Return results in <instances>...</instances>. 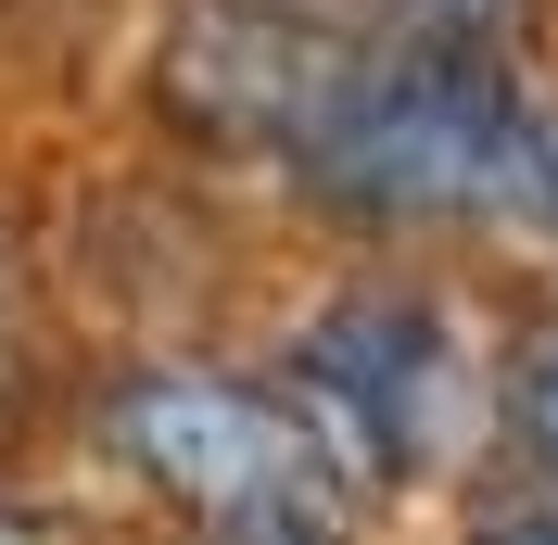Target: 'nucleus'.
Listing matches in <instances>:
<instances>
[{
  "label": "nucleus",
  "mask_w": 558,
  "mask_h": 545,
  "mask_svg": "<svg viewBox=\"0 0 558 545\" xmlns=\"http://www.w3.org/2000/svg\"><path fill=\"white\" fill-rule=\"evenodd\" d=\"M0 545H64L51 520H26V508H0Z\"/></svg>",
  "instance_id": "nucleus-9"
},
{
  "label": "nucleus",
  "mask_w": 558,
  "mask_h": 545,
  "mask_svg": "<svg viewBox=\"0 0 558 545\" xmlns=\"http://www.w3.org/2000/svg\"><path fill=\"white\" fill-rule=\"evenodd\" d=\"M191 545H355L330 508H242V520H204Z\"/></svg>",
  "instance_id": "nucleus-5"
},
{
  "label": "nucleus",
  "mask_w": 558,
  "mask_h": 545,
  "mask_svg": "<svg viewBox=\"0 0 558 545\" xmlns=\"http://www.w3.org/2000/svg\"><path fill=\"white\" fill-rule=\"evenodd\" d=\"M279 393L305 407L330 482L393 495V482H418L445 457V432H457V342H445V317L418 305V292H343V305L305 317Z\"/></svg>",
  "instance_id": "nucleus-3"
},
{
  "label": "nucleus",
  "mask_w": 558,
  "mask_h": 545,
  "mask_svg": "<svg viewBox=\"0 0 558 545\" xmlns=\"http://www.w3.org/2000/svg\"><path fill=\"white\" fill-rule=\"evenodd\" d=\"M381 26L418 38V51H483V38L508 26V0H381Z\"/></svg>",
  "instance_id": "nucleus-4"
},
{
  "label": "nucleus",
  "mask_w": 558,
  "mask_h": 545,
  "mask_svg": "<svg viewBox=\"0 0 558 545\" xmlns=\"http://www.w3.org/2000/svg\"><path fill=\"white\" fill-rule=\"evenodd\" d=\"M521 444H533V470L558 482V342L521 368Z\"/></svg>",
  "instance_id": "nucleus-6"
},
{
  "label": "nucleus",
  "mask_w": 558,
  "mask_h": 545,
  "mask_svg": "<svg viewBox=\"0 0 558 545\" xmlns=\"http://www.w3.org/2000/svg\"><path fill=\"white\" fill-rule=\"evenodd\" d=\"M546 153L558 128L483 51L343 38L279 166L343 216H495V204H546Z\"/></svg>",
  "instance_id": "nucleus-1"
},
{
  "label": "nucleus",
  "mask_w": 558,
  "mask_h": 545,
  "mask_svg": "<svg viewBox=\"0 0 558 545\" xmlns=\"http://www.w3.org/2000/svg\"><path fill=\"white\" fill-rule=\"evenodd\" d=\"M102 444L191 533L242 508H330V457H317L305 407L242 368H128L102 393Z\"/></svg>",
  "instance_id": "nucleus-2"
},
{
  "label": "nucleus",
  "mask_w": 558,
  "mask_h": 545,
  "mask_svg": "<svg viewBox=\"0 0 558 545\" xmlns=\"http://www.w3.org/2000/svg\"><path fill=\"white\" fill-rule=\"evenodd\" d=\"M26 342H38V317H26V267L0 254V407L26 393Z\"/></svg>",
  "instance_id": "nucleus-7"
},
{
  "label": "nucleus",
  "mask_w": 558,
  "mask_h": 545,
  "mask_svg": "<svg viewBox=\"0 0 558 545\" xmlns=\"http://www.w3.org/2000/svg\"><path fill=\"white\" fill-rule=\"evenodd\" d=\"M470 545H558V508H508V520H483Z\"/></svg>",
  "instance_id": "nucleus-8"
}]
</instances>
